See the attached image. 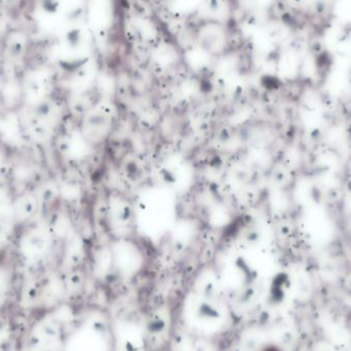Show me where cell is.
Returning <instances> with one entry per match:
<instances>
[{
    "label": "cell",
    "instance_id": "cell-3",
    "mask_svg": "<svg viewBox=\"0 0 351 351\" xmlns=\"http://www.w3.org/2000/svg\"><path fill=\"white\" fill-rule=\"evenodd\" d=\"M14 225L12 221L0 219V249L8 245L14 235Z\"/></svg>",
    "mask_w": 351,
    "mask_h": 351
},
{
    "label": "cell",
    "instance_id": "cell-1",
    "mask_svg": "<svg viewBox=\"0 0 351 351\" xmlns=\"http://www.w3.org/2000/svg\"><path fill=\"white\" fill-rule=\"evenodd\" d=\"M49 239L47 233L39 227L27 229L19 239V247L27 259H38L49 249Z\"/></svg>",
    "mask_w": 351,
    "mask_h": 351
},
{
    "label": "cell",
    "instance_id": "cell-4",
    "mask_svg": "<svg viewBox=\"0 0 351 351\" xmlns=\"http://www.w3.org/2000/svg\"><path fill=\"white\" fill-rule=\"evenodd\" d=\"M6 158H8V156H6L5 150L0 146V170H1L4 165H5Z\"/></svg>",
    "mask_w": 351,
    "mask_h": 351
},
{
    "label": "cell",
    "instance_id": "cell-2",
    "mask_svg": "<svg viewBox=\"0 0 351 351\" xmlns=\"http://www.w3.org/2000/svg\"><path fill=\"white\" fill-rule=\"evenodd\" d=\"M39 200L34 194L23 193L12 200L14 220L19 224L28 222L38 210Z\"/></svg>",
    "mask_w": 351,
    "mask_h": 351
}]
</instances>
